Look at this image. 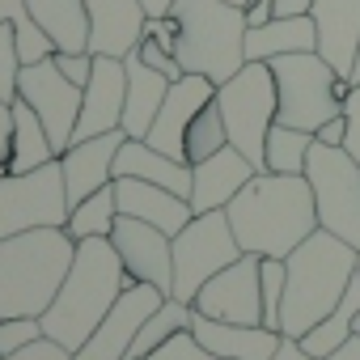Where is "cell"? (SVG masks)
Wrapping results in <instances>:
<instances>
[{"instance_id": "e575fe53", "label": "cell", "mask_w": 360, "mask_h": 360, "mask_svg": "<svg viewBox=\"0 0 360 360\" xmlns=\"http://www.w3.org/2000/svg\"><path fill=\"white\" fill-rule=\"evenodd\" d=\"M22 47H18V30L9 22H0V98L13 102L18 98V81H22Z\"/></svg>"}, {"instance_id": "cb8c5ba5", "label": "cell", "mask_w": 360, "mask_h": 360, "mask_svg": "<svg viewBox=\"0 0 360 360\" xmlns=\"http://www.w3.org/2000/svg\"><path fill=\"white\" fill-rule=\"evenodd\" d=\"M123 64H127L123 131H127L131 140H144V136H148V127H153V119H157V110H161V102H165V94H169V77H165V72H157V68H148L136 51H131Z\"/></svg>"}, {"instance_id": "e0dca14e", "label": "cell", "mask_w": 360, "mask_h": 360, "mask_svg": "<svg viewBox=\"0 0 360 360\" xmlns=\"http://www.w3.org/2000/svg\"><path fill=\"white\" fill-rule=\"evenodd\" d=\"M127 140V131H106V136H89V140H72L60 153V169H64V187H68V204H81L85 195L102 191L115 183V157L119 144Z\"/></svg>"}, {"instance_id": "f6af8a7d", "label": "cell", "mask_w": 360, "mask_h": 360, "mask_svg": "<svg viewBox=\"0 0 360 360\" xmlns=\"http://www.w3.org/2000/svg\"><path fill=\"white\" fill-rule=\"evenodd\" d=\"M271 360H318V356H309L297 339H288V335H284V343H280V352H276Z\"/></svg>"}, {"instance_id": "ffe728a7", "label": "cell", "mask_w": 360, "mask_h": 360, "mask_svg": "<svg viewBox=\"0 0 360 360\" xmlns=\"http://www.w3.org/2000/svg\"><path fill=\"white\" fill-rule=\"evenodd\" d=\"M89 9V51L127 60L144 34V5L140 0H85Z\"/></svg>"}, {"instance_id": "30bf717a", "label": "cell", "mask_w": 360, "mask_h": 360, "mask_svg": "<svg viewBox=\"0 0 360 360\" xmlns=\"http://www.w3.org/2000/svg\"><path fill=\"white\" fill-rule=\"evenodd\" d=\"M68 208L72 204H68L60 157L26 174H0V238H13L26 229H64Z\"/></svg>"}, {"instance_id": "7bdbcfd3", "label": "cell", "mask_w": 360, "mask_h": 360, "mask_svg": "<svg viewBox=\"0 0 360 360\" xmlns=\"http://www.w3.org/2000/svg\"><path fill=\"white\" fill-rule=\"evenodd\" d=\"M9 148H13V102L0 98V165L9 161Z\"/></svg>"}, {"instance_id": "8992f818", "label": "cell", "mask_w": 360, "mask_h": 360, "mask_svg": "<svg viewBox=\"0 0 360 360\" xmlns=\"http://www.w3.org/2000/svg\"><path fill=\"white\" fill-rule=\"evenodd\" d=\"M217 106H221V115H225L229 144H233L255 169H263L267 131H271L276 110H280L271 64H263V60H246L225 85H217Z\"/></svg>"}, {"instance_id": "60d3db41", "label": "cell", "mask_w": 360, "mask_h": 360, "mask_svg": "<svg viewBox=\"0 0 360 360\" xmlns=\"http://www.w3.org/2000/svg\"><path fill=\"white\" fill-rule=\"evenodd\" d=\"M0 360H77L68 347H60L56 339H39V343H30V347H22V352H13V356H0Z\"/></svg>"}, {"instance_id": "4316f807", "label": "cell", "mask_w": 360, "mask_h": 360, "mask_svg": "<svg viewBox=\"0 0 360 360\" xmlns=\"http://www.w3.org/2000/svg\"><path fill=\"white\" fill-rule=\"evenodd\" d=\"M34 22L47 30L56 51H89V9L85 0H30Z\"/></svg>"}, {"instance_id": "9a60e30c", "label": "cell", "mask_w": 360, "mask_h": 360, "mask_svg": "<svg viewBox=\"0 0 360 360\" xmlns=\"http://www.w3.org/2000/svg\"><path fill=\"white\" fill-rule=\"evenodd\" d=\"M212 98H217V81H212V77L183 72L178 81H169V94H165V102H161V110H157V119H153V127H148L144 140H148L153 148L178 157V161H187V157H183V148H187V127H191V119H195Z\"/></svg>"}, {"instance_id": "5b68a950", "label": "cell", "mask_w": 360, "mask_h": 360, "mask_svg": "<svg viewBox=\"0 0 360 360\" xmlns=\"http://www.w3.org/2000/svg\"><path fill=\"white\" fill-rule=\"evenodd\" d=\"M169 18L178 22V64L183 72L212 77L225 85L246 64V9L229 0H174Z\"/></svg>"}, {"instance_id": "7dc6e473", "label": "cell", "mask_w": 360, "mask_h": 360, "mask_svg": "<svg viewBox=\"0 0 360 360\" xmlns=\"http://www.w3.org/2000/svg\"><path fill=\"white\" fill-rule=\"evenodd\" d=\"M326 360H360V335H352V339H347L343 347H335Z\"/></svg>"}, {"instance_id": "b9f144b4", "label": "cell", "mask_w": 360, "mask_h": 360, "mask_svg": "<svg viewBox=\"0 0 360 360\" xmlns=\"http://www.w3.org/2000/svg\"><path fill=\"white\" fill-rule=\"evenodd\" d=\"M314 140H318V144H330V148H343V144H347V115L326 119V123L314 131Z\"/></svg>"}, {"instance_id": "c3c4849f", "label": "cell", "mask_w": 360, "mask_h": 360, "mask_svg": "<svg viewBox=\"0 0 360 360\" xmlns=\"http://www.w3.org/2000/svg\"><path fill=\"white\" fill-rule=\"evenodd\" d=\"M140 5H144L148 18H165V13L174 9V0H140Z\"/></svg>"}, {"instance_id": "1f68e13d", "label": "cell", "mask_w": 360, "mask_h": 360, "mask_svg": "<svg viewBox=\"0 0 360 360\" xmlns=\"http://www.w3.org/2000/svg\"><path fill=\"white\" fill-rule=\"evenodd\" d=\"M0 22H9L18 30V47H22L26 64H39V60H47L56 51V43L47 39V30L30 13V0H0Z\"/></svg>"}, {"instance_id": "f35d334b", "label": "cell", "mask_w": 360, "mask_h": 360, "mask_svg": "<svg viewBox=\"0 0 360 360\" xmlns=\"http://www.w3.org/2000/svg\"><path fill=\"white\" fill-rule=\"evenodd\" d=\"M56 68L72 81V85H89V72H94V51H51Z\"/></svg>"}, {"instance_id": "6da1fadb", "label": "cell", "mask_w": 360, "mask_h": 360, "mask_svg": "<svg viewBox=\"0 0 360 360\" xmlns=\"http://www.w3.org/2000/svg\"><path fill=\"white\" fill-rule=\"evenodd\" d=\"M225 212L238 246L259 259H288L318 229V204L305 174L259 169Z\"/></svg>"}, {"instance_id": "ba28073f", "label": "cell", "mask_w": 360, "mask_h": 360, "mask_svg": "<svg viewBox=\"0 0 360 360\" xmlns=\"http://www.w3.org/2000/svg\"><path fill=\"white\" fill-rule=\"evenodd\" d=\"M305 178H309L314 204H318V229L360 250V161L347 148H330L314 140Z\"/></svg>"}, {"instance_id": "52a82bcc", "label": "cell", "mask_w": 360, "mask_h": 360, "mask_svg": "<svg viewBox=\"0 0 360 360\" xmlns=\"http://www.w3.org/2000/svg\"><path fill=\"white\" fill-rule=\"evenodd\" d=\"M276 77V123L318 131L326 119L343 115V94H339V72L318 56V51H297V56H276L271 60Z\"/></svg>"}, {"instance_id": "816d5d0a", "label": "cell", "mask_w": 360, "mask_h": 360, "mask_svg": "<svg viewBox=\"0 0 360 360\" xmlns=\"http://www.w3.org/2000/svg\"><path fill=\"white\" fill-rule=\"evenodd\" d=\"M229 5H242V9H246V5H250V0H229Z\"/></svg>"}, {"instance_id": "44dd1931", "label": "cell", "mask_w": 360, "mask_h": 360, "mask_svg": "<svg viewBox=\"0 0 360 360\" xmlns=\"http://www.w3.org/2000/svg\"><path fill=\"white\" fill-rule=\"evenodd\" d=\"M314 30H318V56L352 81L356 47H360V0H314Z\"/></svg>"}, {"instance_id": "ee69618b", "label": "cell", "mask_w": 360, "mask_h": 360, "mask_svg": "<svg viewBox=\"0 0 360 360\" xmlns=\"http://www.w3.org/2000/svg\"><path fill=\"white\" fill-rule=\"evenodd\" d=\"M314 0H271V18H305Z\"/></svg>"}, {"instance_id": "4dcf8cb0", "label": "cell", "mask_w": 360, "mask_h": 360, "mask_svg": "<svg viewBox=\"0 0 360 360\" xmlns=\"http://www.w3.org/2000/svg\"><path fill=\"white\" fill-rule=\"evenodd\" d=\"M309 148H314V131H301V127H288V123H271L263 169H271V174H305Z\"/></svg>"}, {"instance_id": "7402d4cb", "label": "cell", "mask_w": 360, "mask_h": 360, "mask_svg": "<svg viewBox=\"0 0 360 360\" xmlns=\"http://www.w3.org/2000/svg\"><path fill=\"white\" fill-rule=\"evenodd\" d=\"M191 330H195V339H200L212 356H221V360H271V356L280 352V343H284V335L271 330V326L217 322V318H204V314L191 318Z\"/></svg>"}, {"instance_id": "8fae6325", "label": "cell", "mask_w": 360, "mask_h": 360, "mask_svg": "<svg viewBox=\"0 0 360 360\" xmlns=\"http://www.w3.org/2000/svg\"><path fill=\"white\" fill-rule=\"evenodd\" d=\"M18 98H26V102L34 106V115L43 119V127H47L56 153H64V148L72 144V131H77V119H81V98H85V89L72 85V81L56 68V60L47 56V60L22 68Z\"/></svg>"}, {"instance_id": "bcb514c9", "label": "cell", "mask_w": 360, "mask_h": 360, "mask_svg": "<svg viewBox=\"0 0 360 360\" xmlns=\"http://www.w3.org/2000/svg\"><path fill=\"white\" fill-rule=\"evenodd\" d=\"M246 22H250V26L271 22V0H250V5H246Z\"/></svg>"}, {"instance_id": "f1b7e54d", "label": "cell", "mask_w": 360, "mask_h": 360, "mask_svg": "<svg viewBox=\"0 0 360 360\" xmlns=\"http://www.w3.org/2000/svg\"><path fill=\"white\" fill-rule=\"evenodd\" d=\"M191 318H195V305L178 301V297H165V301L148 314V322L140 326V335H136V343H131L127 360H148L165 339H174L178 330H191Z\"/></svg>"}, {"instance_id": "ac0fdd59", "label": "cell", "mask_w": 360, "mask_h": 360, "mask_svg": "<svg viewBox=\"0 0 360 360\" xmlns=\"http://www.w3.org/2000/svg\"><path fill=\"white\" fill-rule=\"evenodd\" d=\"M255 174L259 169L233 144H225L221 153H212V157H204V161L191 165V208L195 212H221V208H229L233 195L250 183Z\"/></svg>"}, {"instance_id": "74e56055", "label": "cell", "mask_w": 360, "mask_h": 360, "mask_svg": "<svg viewBox=\"0 0 360 360\" xmlns=\"http://www.w3.org/2000/svg\"><path fill=\"white\" fill-rule=\"evenodd\" d=\"M136 56L148 64V68H157V72H165L169 81H178L183 77V64H178V56L165 47V43H157L153 34H140V43H136Z\"/></svg>"}, {"instance_id": "f546056e", "label": "cell", "mask_w": 360, "mask_h": 360, "mask_svg": "<svg viewBox=\"0 0 360 360\" xmlns=\"http://www.w3.org/2000/svg\"><path fill=\"white\" fill-rule=\"evenodd\" d=\"M115 221H119V200H115V183H110V187L85 195L81 204H72L64 229H68L72 242H85V238H110Z\"/></svg>"}, {"instance_id": "5bb4252c", "label": "cell", "mask_w": 360, "mask_h": 360, "mask_svg": "<svg viewBox=\"0 0 360 360\" xmlns=\"http://www.w3.org/2000/svg\"><path fill=\"white\" fill-rule=\"evenodd\" d=\"M110 246L119 250L123 267L140 284H157L165 297L174 292V238L157 225H144L136 217H119L110 229Z\"/></svg>"}, {"instance_id": "d4e9b609", "label": "cell", "mask_w": 360, "mask_h": 360, "mask_svg": "<svg viewBox=\"0 0 360 360\" xmlns=\"http://www.w3.org/2000/svg\"><path fill=\"white\" fill-rule=\"evenodd\" d=\"M297 51H318V30L314 18H271L263 26L246 30V60L271 64L276 56H297Z\"/></svg>"}, {"instance_id": "3957f363", "label": "cell", "mask_w": 360, "mask_h": 360, "mask_svg": "<svg viewBox=\"0 0 360 360\" xmlns=\"http://www.w3.org/2000/svg\"><path fill=\"white\" fill-rule=\"evenodd\" d=\"M288 280H284V305H280V330L288 339H301L309 326H318L347 292L356 276V246L343 238L314 229L288 259Z\"/></svg>"}, {"instance_id": "2e32d148", "label": "cell", "mask_w": 360, "mask_h": 360, "mask_svg": "<svg viewBox=\"0 0 360 360\" xmlns=\"http://www.w3.org/2000/svg\"><path fill=\"white\" fill-rule=\"evenodd\" d=\"M123 98H127V64L115 56H94V72L81 98V119L72 140H89V136H106L123 127Z\"/></svg>"}, {"instance_id": "db71d44e", "label": "cell", "mask_w": 360, "mask_h": 360, "mask_svg": "<svg viewBox=\"0 0 360 360\" xmlns=\"http://www.w3.org/2000/svg\"><path fill=\"white\" fill-rule=\"evenodd\" d=\"M0 174H9V169H5V165H0Z\"/></svg>"}, {"instance_id": "681fc988", "label": "cell", "mask_w": 360, "mask_h": 360, "mask_svg": "<svg viewBox=\"0 0 360 360\" xmlns=\"http://www.w3.org/2000/svg\"><path fill=\"white\" fill-rule=\"evenodd\" d=\"M360 81V47H356V64H352V85Z\"/></svg>"}, {"instance_id": "9c48e42d", "label": "cell", "mask_w": 360, "mask_h": 360, "mask_svg": "<svg viewBox=\"0 0 360 360\" xmlns=\"http://www.w3.org/2000/svg\"><path fill=\"white\" fill-rule=\"evenodd\" d=\"M246 250L238 246L233 238V225H229V212H195L187 221V229L174 233V292L178 301H195V292L217 276L225 271L229 263H238Z\"/></svg>"}, {"instance_id": "83f0119b", "label": "cell", "mask_w": 360, "mask_h": 360, "mask_svg": "<svg viewBox=\"0 0 360 360\" xmlns=\"http://www.w3.org/2000/svg\"><path fill=\"white\" fill-rule=\"evenodd\" d=\"M356 314H360V276H352V284H347V292H343V301L318 322V326H309L297 343L309 352V356H318V360H326L335 347H343L347 339H352V322H356Z\"/></svg>"}, {"instance_id": "d6a6232c", "label": "cell", "mask_w": 360, "mask_h": 360, "mask_svg": "<svg viewBox=\"0 0 360 360\" xmlns=\"http://www.w3.org/2000/svg\"><path fill=\"white\" fill-rule=\"evenodd\" d=\"M229 144V131H225V115H221V106H217V98L191 119V127H187V148H183V157H187V165H195V161H204V157H212V153H221Z\"/></svg>"}, {"instance_id": "ab89813d", "label": "cell", "mask_w": 360, "mask_h": 360, "mask_svg": "<svg viewBox=\"0 0 360 360\" xmlns=\"http://www.w3.org/2000/svg\"><path fill=\"white\" fill-rule=\"evenodd\" d=\"M343 115H347V153L360 161V81L347 89V98H343Z\"/></svg>"}, {"instance_id": "4fadbf2b", "label": "cell", "mask_w": 360, "mask_h": 360, "mask_svg": "<svg viewBox=\"0 0 360 360\" xmlns=\"http://www.w3.org/2000/svg\"><path fill=\"white\" fill-rule=\"evenodd\" d=\"M165 301V292L157 288V284H127L123 292H119V301L110 305V314L98 322V330L72 352L77 360H127V352H131V343H136V335H140V326L148 322V314L157 309Z\"/></svg>"}, {"instance_id": "836d02e7", "label": "cell", "mask_w": 360, "mask_h": 360, "mask_svg": "<svg viewBox=\"0 0 360 360\" xmlns=\"http://www.w3.org/2000/svg\"><path fill=\"white\" fill-rule=\"evenodd\" d=\"M284 280H288L284 259H263V263H259V284H263V326H271V330H280ZM280 335H284V330H280Z\"/></svg>"}, {"instance_id": "7c38bea8", "label": "cell", "mask_w": 360, "mask_h": 360, "mask_svg": "<svg viewBox=\"0 0 360 360\" xmlns=\"http://www.w3.org/2000/svg\"><path fill=\"white\" fill-rule=\"evenodd\" d=\"M259 255H242L225 271H217L200 292H195V314L217 318V322H246L263 326V284H259Z\"/></svg>"}, {"instance_id": "277c9868", "label": "cell", "mask_w": 360, "mask_h": 360, "mask_svg": "<svg viewBox=\"0 0 360 360\" xmlns=\"http://www.w3.org/2000/svg\"><path fill=\"white\" fill-rule=\"evenodd\" d=\"M77 259L68 229H26L0 238V318H43Z\"/></svg>"}, {"instance_id": "f5cc1de1", "label": "cell", "mask_w": 360, "mask_h": 360, "mask_svg": "<svg viewBox=\"0 0 360 360\" xmlns=\"http://www.w3.org/2000/svg\"><path fill=\"white\" fill-rule=\"evenodd\" d=\"M356 276H360V250H356Z\"/></svg>"}, {"instance_id": "8d00e7d4", "label": "cell", "mask_w": 360, "mask_h": 360, "mask_svg": "<svg viewBox=\"0 0 360 360\" xmlns=\"http://www.w3.org/2000/svg\"><path fill=\"white\" fill-rule=\"evenodd\" d=\"M148 360H221V356H212V352L195 339V330H178V335L165 339Z\"/></svg>"}, {"instance_id": "d6986e66", "label": "cell", "mask_w": 360, "mask_h": 360, "mask_svg": "<svg viewBox=\"0 0 360 360\" xmlns=\"http://www.w3.org/2000/svg\"><path fill=\"white\" fill-rule=\"evenodd\" d=\"M115 200H119V217H136L144 225H157L169 238L178 229H187V221L195 217L187 195H174L157 183H144V178H115Z\"/></svg>"}, {"instance_id": "7a4b0ae2", "label": "cell", "mask_w": 360, "mask_h": 360, "mask_svg": "<svg viewBox=\"0 0 360 360\" xmlns=\"http://www.w3.org/2000/svg\"><path fill=\"white\" fill-rule=\"evenodd\" d=\"M136 284L119 259V250L110 246V238H85L77 242V259L51 301V309L43 314V335L56 339L60 347L77 352L98 322L110 314V305L119 301V292Z\"/></svg>"}, {"instance_id": "f907efd6", "label": "cell", "mask_w": 360, "mask_h": 360, "mask_svg": "<svg viewBox=\"0 0 360 360\" xmlns=\"http://www.w3.org/2000/svg\"><path fill=\"white\" fill-rule=\"evenodd\" d=\"M352 335H360V314H356V322H352Z\"/></svg>"}, {"instance_id": "484cf974", "label": "cell", "mask_w": 360, "mask_h": 360, "mask_svg": "<svg viewBox=\"0 0 360 360\" xmlns=\"http://www.w3.org/2000/svg\"><path fill=\"white\" fill-rule=\"evenodd\" d=\"M56 144L43 127V119L34 115V106L26 98H13V148H9V161L5 169L9 174H26V169H39L47 161H56Z\"/></svg>"}, {"instance_id": "d590c367", "label": "cell", "mask_w": 360, "mask_h": 360, "mask_svg": "<svg viewBox=\"0 0 360 360\" xmlns=\"http://www.w3.org/2000/svg\"><path fill=\"white\" fill-rule=\"evenodd\" d=\"M43 339V318H0V356H13Z\"/></svg>"}, {"instance_id": "603a6c76", "label": "cell", "mask_w": 360, "mask_h": 360, "mask_svg": "<svg viewBox=\"0 0 360 360\" xmlns=\"http://www.w3.org/2000/svg\"><path fill=\"white\" fill-rule=\"evenodd\" d=\"M115 178H144V183H157L174 195H187L191 200V165L178 161L161 148H153L148 140H123L119 157H115Z\"/></svg>"}]
</instances>
